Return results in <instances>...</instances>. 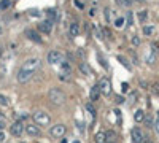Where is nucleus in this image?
Listing matches in <instances>:
<instances>
[{"label": "nucleus", "instance_id": "obj_1", "mask_svg": "<svg viewBox=\"0 0 159 143\" xmlns=\"http://www.w3.org/2000/svg\"><path fill=\"white\" fill-rule=\"evenodd\" d=\"M48 99H49L51 103H54V105H62L65 102V94L59 87H51L49 92H48Z\"/></svg>", "mask_w": 159, "mask_h": 143}, {"label": "nucleus", "instance_id": "obj_2", "mask_svg": "<svg viewBox=\"0 0 159 143\" xmlns=\"http://www.w3.org/2000/svg\"><path fill=\"white\" fill-rule=\"evenodd\" d=\"M40 67H42V60H40L38 57H29V59H25L24 60V64H22V67L21 69H24V70H30V72H37V70H40Z\"/></svg>", "mask_w": 159, "mask_h": 143}, {"label": "nucleus", "instance_id": "obj_3", "mask_svg": "<svg viewBox=\"0 0 159 143\" xmlns=\"http://www.w3.org/2000/svg\"><path fill=\"white\" fill-rule=\"evenodd\" d=\"M32 118H34V121H35L37 124H40V126H48V124L51 123L49 114H48L46 111H42V110H40V111H35Z\"/></svg>", "mask_w": 159, "mask_h": 143}, {"label": "nucleus", "instance_id": "obj_4", "mask_svg": "<svg viewBox=\"0 0 159 143\" xmlns=\"http://www.w3.org/2000/svg\"><path fill=\"white\" fill-rule=\"evenodd\" d=\"M46 60L51 64V65H52V64H61V62H64V54L59 53V51H56V49H52V51L48 53Z\"/></svg>", "mask_w": 159, "mask_h": 143}, {"label": "nucleus", "instance_id": "obj_5", "mask_svg": "<svg viewBox=\"0 0 159 143\" xmlns=\"http://www.w3.org/2000/svg\"><path fill=\"white\" fill-rule=\"evenodd\" d=\"M32 76H34V72H30V70H24V69H19V72H18V75H16L18 81L22 83V84L29 83V81L32 80Z\"/></svg>", "mask_w": 159, "mask_h": 143}, {"label": "nucleus", "instance_id": "obj_6", "mask_svg": "<svg viewBox=\"0 0 159 143\" xmlns=\"http://www.w3.org/2000/svg\"><path fill=\"white\" fill-rule=\"evenodd\" d=\"M97 86H99V89H100V94H103V96H110V94H111V84H110L108 78H102Z\"/></svg>", "mask_w": 159, "mask_h": 143}, {"label": "nucleus", "instance_id": "obj_7", "mask_svg": "<svg viewBox=\"0 0 159 143\" xmlns=\"http://www.w3.org/2000/svg\"><path fill=\"white\" fill-rule=\"evenodd\" d=\"M130 137H132V143H143V140L147 138L140 127H134V129H132V131H130Z\"/></svg>", "mask_w": 159, "mask_h": 143}, {"label": "nucleus", "instance_id": "obj_8", "mask_svg": "<svg viewBox=\"0 0 159 143\" xmlns=\"http://www.w3.org/2000/svg\"><path fill=\"white\" fill-rule=\"evenodd\" d=\"M24 127H25V124H22L21 121H15L11 124V127H10V132H11V135H15V137H21L24 134Z\"/></svg>", "mask_w": 159, "mask_h": 143}, {"label": "nucleus", "instance_id": "obj_9", "mask_svg": "<svg viewBox=\"0 0 159 143\" xmlns=\"http://www.w3.org/2000/svg\"><path fill=\"white\" fill-rule=\"evenodd\" d=\"M64 134H65V126H64V124H56V126L51 127V135H52V137L61 138Z\"/></svg>", "mask_w": 159, "mask_h": 143}, {"label": "nucleus", "instance_id": "obj_10", "mask_svg": "<svg viewBox=\"0 0 159 143\" xmlns=\"http://www.w3.org/2000/svg\"><path fill=\"white\" fill-rule=\"evenodd\" d=\"M25 37H27L29 40L35 42V43H42V37H40V34L34 29H25Z\"/></svg>", "mask_w": 159, "mask_h": 143}, {"label": "nucleus", "instance_id": "obj_11", "mask_svg": "<svg viewBox=\"0 0 159 143\" xmlns=\"http://www.w3.org/2000/svg\"><path fill=\"white\" fill-rule=\"evenodd\" d=\"M24 132H27V135H30V137H38L40 135V129H38L37 124H27L24 127Z\"/></svg>", "mask_w": 159, "mask_h": 143}, {"label": "nucleus", "instance_id": "obj_12", "mask_svg": "<svg viewBox=\"0 0 159 143\" xmlns=\"http://www.w3.org/2000/svg\"><path fill=\"white\" fill-rule=\"evenodd\" d=\"M51 29H52V22H51V21H48V19L38 24V30H40V32H43V34H49V32H51Z\"/></svg>", "mask_w": 159, "mask_h": 143}, {"label": "nucleus", "instance_id": "obj_13", "mask_svg": "<svg viewBox=\"0 0 159 143\" xmlns=\"http://www.w3.org/2000/svg\"><path fill=\"white\" fill-rule=\"evenodd\" d=\"M99 97H100V89L96 84V86H92L91 91H89V100L91 102H96V100H99Z\"/></svg>", "mask_w": 159, "mask_h": 143}, {"label": "nucleus", "instance_id": "obj_14", "mask_svg": "<svg viewBox=\"0 0 159 143\" xmlns=\"http://www.w3.org/2000/svg\"><path fill=\"white\" fill-rule=\"evenodd\" d=\"M78 34H80V24H78V22H72L70 27H69V35H70L72 38H75Z\"/></svg>", "mask_w": 159, "mask_h": 143}, {"label": "nucleus", "instance_id": "obj_15", "mask_svg": "<svg viewBox=\"0 0 159 143\" xmlns=\"http://www.w3.org/2000/svg\"><path fill=\"white\" fill-rule=\"evenodd\" d=\"M78 69H80V72H81L83 75H86V76H91V75H92V69L88 65L86 62H81V64L78 65Z\"/></svg>", "mask_w": 159, "mask_h": 143}, {"label": "nucleus", "instance_id": "obj_16", "mask_svg": "<svg viewBox=\"0 0 159 143\" xmlns=\"http://www.w3.org/2000/svg\"><path fill=\"white\" fill-rule=\"evenodd\" d=\"M94 141H96V143H107V137H105V132H103V131L97 132L96 137H94Z\"/></svg>", "mask_w": 159, "mask_h": 143}, {"label": "nucleus", "instance_id": "obj_17", "mask_svg": "<svg viewBox=\"0 0 159 143\" xmlns=\"http://www.w3.org/2000/svg\"><path fill=\"white\" fill-rule=\"evenodd\" d=\"M143 119H145V111L143 110H137L134 113V121L135 123H143Z\"/></svg>", "mask_w": 159, "mask_h": 143}, {"label": "nucleus", "instance_id": "obj_18", "mask_svg": "<svg viewBox=\"0 0 159 143\" xmlns=\"http://www.w3.org/2000/svg\"><path fill=\"white\" fill-rule=\"evenodd\" d=\"M118 7H123V8H129L132 5V0H115Z\"/></svg>", "mask_w": 159, "mask_h": 143}, {"label": "nucleus", "instance_id": "obj_19", "mask_svg": "<svg viewBox=\"0 0 159 143\" xmlns=\"http://www.w3.org/2000/svg\"><path fill=\"white\" fill-rule=\"evenodd\" d=\"M105 137H107V143H115V140H116V134L113 131L105 132Z\"/></svg>", "mask_w": 159, "mask_h": 143}, {"label": "nucleus", "instance_id": "obj_20", "mask_svg": "<svg viewBox=\"0 0 159 143\" xmlns=\"http://www.w3.org/2000/svg\"><path fill=\"white\" fill-rule=\"evenodd\" d=\"M143 34L145 35H153L154 34V27H153V25H145V27H143Z\"/></svg>", "mask_w": 159, "mask_h": 143}, {"label": "nucleus", "instance_id": "obj_21", "mask_svg": "<svg viewBox=\"0 0 159 143\" xmlns=\"http://www.w3.org/2000/svg\"><path fill=\"white\" fill-rule=\"evenodd\" d=\"M118 60L121 62V64H123V65H124L126 69H129V70H130V64L127 62V59H126V57H123V56H118Z\"/></svg>", "mask_w": 159, "mask_h": 143}, {"label": "nucleus", "instance_id": "obj_22", "mask_svg": "<svg viewBox=\"0 0 159 143\" xmlns=\"http://www.w3.org/2000/svg\"><path fill=\"white\" fill-rule=\"evenodd\" d=\"M124 25V18H118V19H115V27L116 29H121Z\"/></svg>", "mask_w": 159, "mask_h": 143}, {"label": "nucleus", "instance_id": "obj_23", "mask_svg": "<svg viewBox=\"0 0 159 143\" xmlns=\"http://www.w3.org/2000/svg\"><path fill=\"white\" fill-rule=\"evenodd\" d=\"M10 5H11V2L10 0H2V2H0V10H7V8H10Z\"/></svg>", "mask_w": 159, "mask_h": 143}, {"label": "nucleus", "instance_id": "obj_24", "mask_svg": "<svg viewBox=\"0 0 159 143\" xmlns=\"http://www.w3.org/2000/svg\"><path fill=\"white\" fill-rule=\"evenodd\" d=\"M86 110H88L92 116H96V108L92 107V103H91V102H88V103H86Z\"/></svg>", "mask_w": 159, "mask_h": 143}, {"label": "nucleus", "instance_id": "obj_25", "mask_svg": "<svg viewBox=\"0 0 159 143\" xmlns=\"http://www.w3.org/2000/svg\"><path fill=\"white\" fill-rule=\"evenodd\" d=\"M46 15H48V21H54V16H56V11L54 10H48V13H46Z\"/></svg>", "mask_w": 159, "mask_h": 143}, {"label": "nucleus", "instance_id": "obj_26", "mask_svg": "<svg viewBox=\"0 0 159 143\" xmlns=\"http://www.w3.org/2000/svg\"><path fill=\"white\" fill-rule=\"evenodd\" d=\"M0 107H8V99L0 94Z\"/></svg>", "mask_w": 159, "mask_h": 143}, {"label": "nucleus", "instance_id": "obj_27", "mask_svg": "<svg viewBox=\"0 0 159 143\" xmlns=\"http://www.w3.org/2000/svg\"><path fill=\"white\" fill-rule=\"evenodd\" d=\"M147 18H148V13H147V11H145V10L139 13V19H140L142 22H145V19H147Z\"/></svg>", "mask_w": 159, "mask_h": 143}, {"label": "nucleus", "instance_id": "obj_28", "mask_svg": "<svg viewBox=\"0 0 159 143\" xmlns=\"http://www.w3.org/2000/svg\"><path fill=\"white\" fill-rule=\"evenodd\" d=\"M151 92H153L154 96H159V83H154V84L151 86Z\"/></svg>", "mask_w": 159, "mask_h": 143}, {"label": "nucleus", "instance_id": "obj_29", "mask_svg": "<svg viewBox=\"0 0 159 143\" xmlns=\"http://www.w3.org/2000/svg\"><path fill=\"white\" fill-rule=\"evenodd\" d=\"M145 124H147V127H153V119L150 118V116H145Z\"/></svg>", "mask_w": 159, "mask_h": 143}, {"label": "nucleus", "instance_id": "obj_30", "mask_svg": "<svg viewBox=\"0 0 159 143\" xmlns=\"http://www.w3.org/2000/svg\"><path fill=\"white\" fill-rule=\"evenodd\" d=\"M102 34L105 35V38H111V32H110L107 27H103V29H102Z\"/></svg>", "mask_w": 159, "mask_h": 143}, {"label": "nucleus", "instance_id": "obj_31", "mask_svg": "<svg viewBox=\"0 0 159 143\" xmlns=\"http://www.w3.org/2000/svg\"><path fill=\"white\" fill-rule=\"evenodd\" d=\"M132 45L139 46V45H140V38H139V37H134V38H132Z\"/></svg>", "mask_w": 159, "mask_h": 143}, {"label": "nucleus", "instance_id": "obj_32", "mask_svg": "<svg viewBox=\"0 0 159 143\" xmlns=\"http://www.w3.org/2000/svg\"><path fill=\"white\" fill-rule=\"evenodd\" d=\"M127 24H129V25L134 24V21H132V13H130V11H129V15H127Z\"/></svg>", "mask_w": 159, "mask_h": 143}, {"label": "nucleus", "instance_id": "obj_33", "mask_svg": "<svg viewBox=\"0 0 159 143\" xmlns=\"http://www.w3.org/2000/svg\"><path fill=\"white\" fill-rule=\"evenodd\" d=\"M99 60H100V64H102V65H103L105 69L108 67V65H107V62H105V59H102V56H100V54H99Z\"/></svg>", "mask_w": 159, "mask_h": 143}, {"label": "nucleus", "instance_id": "obj_34", "mask_svg": "<svg viewBox=\"0 0 159 143\" xmlns=\"http://www.w3.org/2000/svg\"><path fill=\"white\" fill-rule=\"evenodd\" d=\"M3 129H5V121L0 119V132H3Z\"/></svg>", "mask_w": 159, "mask_h": 143}, {"label": "nucleus", "instance_id": "obj_35", "mask_svg": "<svg viewBox=\"0 0 159 143\" xmlns=\"http://www.w3.org/2000/svg\"><path fill=\"white\" fill-rule=\"evenodd\" d=\"M154 129H156V132L159 134V118H157V121L154 123Z\"/></svg>", "mask_w": 159, "mask_h": 143}, {"label": "nucleus", "instance_id": "obj_36", "mask_svg": "<svg viewBox=\"0 0 159 143\" xmlns=\"http://www.w3.org/2000/svg\"><path fill=\"white\" fill-rule=\"evenodd\" d=\"M3 141H5V134L0 132V143H3Z\"/></svg>", "mask_w": 159, "mask_h": 143}, {"label": "nucleus", "instance_id": "obj_37", "mask_svg": "<svg viewBox=\"0 0 159 143\" xmlns=\"http://www.w3.org/2000/svg\"><path fill=\"white\" fill-rule=\"evenodd\" d=\"M116 102H118V103H123V102H124V99H123L121 96H118V97H116Z\"/></svg>", "mask_w": 159, "mask_h": 143}, {"label": "nucleus", "instance_id": "obj_38", "mask_svg": "<svg viewBox=\"0 0 159 143\" xmlns=\"http://www.w3.org/2000/svg\"><path fill=\"white\" fill-rule=\"evenodd\" d=\"M96 15V8H91L89 10V16H94Z\"/></svg>", "mask_w": 159, "mask_h": 143}, {"label": "nucleus", "instance_id": "obj_39", "mask_svg": "<svg viewBox=\"0 0 159 143\" xmlns=\"http://www.w3.org/2000/svg\"><path fill=\"white\" fill-rule=\"evenodd\" d=\"M2 56H3V45H0V59H2Z\"/></svg>", "mask_w": 159, "mask_h": 143}, {"label": "nucleus", "instance_id": "obj_40", "mask_svg": "<svg viewBox=\"0 0 159 143\" xmlns=\"http://www.w3.org/2000/svg\"><path fill=\"white\" fill-rule=\"evenodd\" d=\"M127 87H129V86H127V83H123V91H124V92L127 91Z\"/></svg>", "mask_w": 159, "mask_h": 143}, {"label": "nucleus", "instance_id": "obj_41", "mask_svg": "<svg viewBox=\"0 0 159 143\" xmlns=\"http://www.w3.org/2000/svg\"><path fill=\"white\" fill-rule=\"evenodd\" d=\"M153 48H157V49H156V53H159V43H154Z\"/></svg>", "mask_w": 159, "mask_h": 143}, {"label": "nucleus", "instance_id": "obj_42", "mask_svg": "<svg viewBox=\"0 0 159 143\" xmlns=\"http://www.w3.org/2000/svg\"><path fill=\"white\" fill-rule=\"evenodd\" d=\"M143 143H153V141H151L150 138H145V140H143Z\"/></svg>", "mask_w": 159, "mask_h": 143}, {"label": "nucleus", "instance_id": "obj_43", "mask_svg": "<svg viewBox=\"0 0 159 143\" xmlns=\"http://www.w3.org/2000/svg\"><path fill=\"white\" fill-rule=\"evenodd\" d=\"M92 3H94V5H97V3H99V0H92Z\"/></svg>", "mask_w": 159, "mask_h": 143}, {"label": "nucleus", "instance_id": "obj_44", "mask_svg": "<svg viewBox=\"0 0 159 143\" xmlns=\"http://www.w3.org/2000/svg\"><path fill=\"white\" fill-rule=\"evenodd\" d=\"M0 34H2V25H0Z\"/></svg>", "mask_w": 159, "mask_h": 143}, {"label": "nucleus", "instance_id": "obj_45", "mask_svg": "<svg viewBox=\"0 0 159 143\" xmlns=\"http://www.w3.org/2000/svg\"><path fill=\"white\" fill-rule=\"evenodd\" d=\"M73 143H80V141H78V140H75V141H73Z\"/></svg>", "mask_w": 159, "mask_h": 143}]
</instances>
